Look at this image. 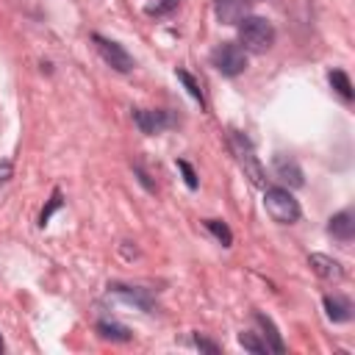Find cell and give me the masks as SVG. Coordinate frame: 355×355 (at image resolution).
<instances>
[{"label": "cell", "instance_id": "6da1fadb", "mask_svg": "<svg viewBox=\"0 0 355 355\" xmlns=\"http://www.w3.org/2000/svg\"><path fill=\"white\" fill-rule=\"evenodd\" d=\"M239 42L244 44V50L263 53L275 44V28L263 17H244L239 22Z\"/></svg>", "mask_w": 355, "mask_h": 355}, {"label": "cell", "instance_id": "7a4b0ae2", "mask_svg": "<svg viewBox=\"0 0 355 355\" xmlns=\"http://www.w3.org/2000/svg\"><path fill=\"white\" fill-rule=\"evenodd\" d=\"M263 205H266V214L277 225H294L300 219V202L294 200L288 189H280V186L263 189Z\"/></svg>", "mask_w": 355, "mask_h": 355}, {"label": "cell", "instance_id": "3957f363", "mask_svg": "<svg viewBox=\"0 0 355 355\" xmlns=\"http://www.w3.org/2000/svg\"><path fill=\"white\" fill-rule=\"evenodd\" d=\"M230 150L236 153V161L244 169V178H250L252 186H261L263 189L266 186V172H263V166H261V161H258L250 139L244 133H239V130H230Z\"/></svg>", "mask_w": 355, "mask_h": 355}, {"label": "cell", "instance_id": "277c9868", "mask_svg": "<svg viewBox=\"0 0 355 355\" xmlns=\"http://www.w3.org/2000/svg\"><path fill=\"white\" fill-rule=\"evenodd\" d=\"M211 64H214L222 75L236 78V75H241L244 67H247V53H244V47L236 44V42H222V44L214 47V53H211Z\"/></svg>", "mask_w": 355, "mask_h": 355}, {"label": "cell", "instance_id": "5b68a950", "mask_svg": "<svg viewBox=\"0 0 355 355\" xmlns=\"http://www.w3.org/2000/svg\"><path fill=\"white\" fill-rule=\"evenodd\" d=\"M92 39H94V44H97V53L103 55V61H105L111 69H116V72H130V69H133V55H130L122 44H116V42L100 36V33H94Z\"/></svg>", "mask_w": 355, "mask_h": 355}, {"label": "cell", "instance_id": "8992f818", "mask_svg": "<svg viewBox=\"0 0 355 355\" xmlns=\"http://www.w3.org/2000/svg\"><path fill=\"white\" fill-rule=\"evenodd\" d=\"M133 122H136V128L141 133L155 136V133H164L166 128H172L178 119H175V114L161 111V108H136L133 111Z\"/></svg>", "mask_w": 355, "mask_h": 355}, {"label": "cell", "instance_id": "52a82bcc", "mask_svg": "<svg viewBox=\"0 0 355 355\" xmlns=\"http://www.w3.org/2000/svg\"><path fill=\"white\" fill-rule=\"evenodd\" d=\"M250 11V0H214V14L222 25H239Z\"/></svg>", "mask_w": 355, "mask_h": 355}, {"label": "cell", "instance_id": "ba28073f", "mask_svg": "<svg viewBox=\"0 0 355 355\" xmlns=\"http://www.w3.org/2000/svg\"><path fill=\"white\" fill-rule=\"evenodd\" d=\"M272 166H275L277 180H283V183H288V186H294V189H300V186L305 183L302 169H300V164H297L294 158H288V155L277 153V155H275V161H272Z\"/></svg>", "mask_w": 355, "mask_h": 355}, {"label": "cell", "instance_id": "9c48e42d", "mask_svg": "<svg viewBox=\"0 0 355 355\" xmlns=\"http://www.w3.org/2000/svg\"><path fill=\"white\" fill-rule=\"evenodd\" d=\"M308 266H311L322 280H330V283H338V280L344 277L341 263H338L336 258H330V255H322V252H313V255L308 258Z\"/></svg>", "mask_w": 355, "mask_h": 355}, {"label": "cell", "instance_id": "30bf717a", "mask_svg": "<svg viewBox=\"0 0 355 355\" xmlns=\"http://www.w3.org/2000/svg\"><path fill=\"white\" fill-rule=\"evenodd\" d=\"M327 233L333 239H338V241H352V236H355V216H352V211L347 208V211H338L336 216H330Z\"/></svg>", "mask_w": 355, "mask_h": 355}, {"label": "cell", "instance_id": "8fae6325", "mask_svg": "<svg viewBox=\"0 0 355 355\" xmlns=\"http://www.w3.org/2000/svg\"><path fill=\"white\" fill-rule=\"evenodd\" d=\"M111 291L114 294H119L125 302H133V305H139L141 311H153V297L144 291V288H136V286H122V283H114L111 286Z\"/></svg>", "mask_w": 355, "mask_h": 355}, {"label": "cell", "instance_id": "7c38bea8", "mask_svg": "<svg viewBox=\"0 0 355 355\" xmlns=\"http://www.w3.org/2000/svg\"><path fill=\"white\" fill-rule=\"evenodd\" d=\"M324 311L333 322H349L352 316V302L347 297H338V294H327L324 297Z\"/></svg>", "mask_w": 355, "mask_h": 355}, {"label": "cell", "instance_id": "4fadbf2b", "mask_svg": "<svg viewBox=\"0 0 355 355\" xmlns=\"http://www.w3.org/2000/svg\"><path fill=\"white\" fill-rule=\"evenodd\" d=\"M255 322L263 327V336L269 338V341H266V347H269L272 352H286V344H283V338H280L277 327L272 324V319H269V316H263V313H255Z\"/></svg>", "mask_w": 355, "mask_h": 355}, {"label": "cell", "instance_id": "5bb4252c", "mask_svg": "<svg viewBox=\"0 0 355 355\" xmlns=\"http://www.w3.org/2000/svg\"><path fill=\"white\" fill-rule=\"evenodd\" d=\"M327 78H330V86L336 89V94H338L344 103H349V100H352V94H355V92H352V83H349V75H347V72H341V69H333Z\"/></svg>", "mask_w": 355, "mask_h": 355}, {"label": "cell", "instance_id": "9a60e30c", "mask_svg": "<svg viewBox=\"0 0 355 355\" xmlns=\"http://www.w3.org/2000/svg\"><path fill=\"white\" fill-rule=\"evenodd\" d=\"M97 333L103 338H111V341H130V330L125 324H116V322H97Z\"/></svg>", "mask_w": 355, "mask_h": 355}, {"label": "cell", "instance_id": "2e32d148", "mask_svg": "<svg viewBox=\"0 0 355 355\" xmlns=\"http://www.w3.org/2000/svg\"><path fill=\"white\" fill-rule=\"evenodd\" d=\"M239 344H241L244 349L255 352V355H266V352H269L266 341H263V338H258V333H239Z\"/></svg>", "mask_w": 355, "mask_h": 355}, {"label": "cell", "instance_id": "e0dca14e", "mask_svg": "<svg viewBox=\"0 0 355 355\" xmlns=\"http://www.w3.org/2000/svg\"><path fill=\"white\" fill-rule=\"evenodd\" d=\"M205 227L219 239V244H222V247H230V244H233V233H230V227H227L225 222H219V219H208V222H205Z\"/></svg>", "mask_w": 355, "mask_h": 355}, {"label": "cell", "instance_id": "ac0fdd59", "mask_svg": "<svg viewBox=\"0 0 355 355\" xmlns=\"http://www.w3.org/2000/svg\"><path fill=\"white\" fill-rule=\"evenodd\" d=\"M178 80H183L186 92H189V94H191V97H194V100H197L200 105L205 103V100H202V92H200V86H197V80H194V78H191V75H189L186 69H178Z\"/></svg>", "mask_w": 355, "mask_h": 355}, {"label": "cell", "instance_id": "d6986e66", "mask_svg": "<svg viewBox=\"0 0 355 355\" xmlns=\"http://www.w3.org/2000/svg\"><path fill=\"white\" fill-rule=\"evenodd\" d=\"M58 208H61V191L55 189V191H53V197H50V202H47V208L39 214V225L44 227V225H47V219L53 216V211H58Z\"/></svg>", "mask_w": 355, "mask_h": 355}, {"label": "cell", "instance_id": "ffe728a7", "mask_svg": "<svg viewBox=\"0 0 355 355\" xmlns=\"http://www.w3.org/2000/svg\"><path fill=\"white\" fill-rule=\"evenodd\" d=\"M178 169L183 172V178H186V186H189V189H197V175H194V169H191L186 161H178Z\"/></svg>", "mask_w": 355, "mask_h": 355}, {"label": "cell", "instance_id": "44dd1931", "mask_svg": "<svg viewBox=\"0 0 355 355\" xmlns=\"http://www.w3.org/2000/svg\"><path fill=\"white\" fill-rule=\"evenodd\" d=\"M11 175H14V164L6 158V161H0V186H6L8 180H11Z\"/></svg>", "mask_w": 355, "mask_h": 355}, {"label": "cell", "instance_id": "7402d4cb", "mask_svg": "<svg viewBox=\"0 0 355 355\" xmlns=\"http://www.w3.org/2000/svg\"><path fill=\"white\" fill-rule=\"evenodd\" d=\"M194 347H200V349H205V352H219V347H216L214 341L202 338V336H194Z\"/></svg>", "mask_w": 355, "mask_h": 355}, {"label": "cell", "instance_id": "603a6c76", "mask_svg": "<svg viewBox=\"0 0 355 355\" xmlns=\"http://www.w3.org/2000/svg\"><path fill=\"white\" fill-rule=\"evenodd\" d=\"M3 349H6V344H3V336H0V352H3Z\"/></svg>", "mask_w": 355, "mask_h": 355}]
</instances>
